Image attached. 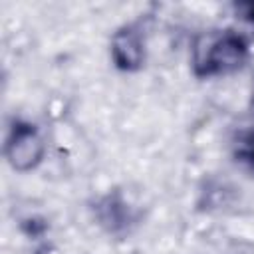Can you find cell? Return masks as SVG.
<instances>
[{"mask_svg": "<svg viewBox=\"0 0 254 254\" xmlns=\"http://www.w3.org/2000/svg\"><path fill=\"white\" fill-rule=\"evenodd\" d=\"M246 54V44L240 36L230 32H220L216 36H206L204 44L196 46L194 64L200 75H218L234 69L242 64Z\"/></svg>", "mask_w": 254, "mask_h": 254, "instance_id": "1", "label": "cell"}, {"mask_svg": "<svg viewBox=\"0 0 254 254\" xmlns=\"http://www.w3.org/2000/svg\"><path fill=\"white\" fill-rule=\"evenodd\" d=\"M113 58L115 64L123 69H133L143 62V44L133 28H125L113 38Z\"/></svg>", "mask_w": 254, "mask_h": 254, "instance_id": "3", "label": "cell"}, {"mask_svg": "<svg viewBox=\"0 0 254 254\" xmlns=\"http://www.w3.org/2000/svg\"><path fill=\"white\" fill-rule=\"evenodd\" d=\"M244 14H246V18H248V20H252V22H254V2H250V4H246V6H244Z\"/></svg>", "mask_w": 254, "mask_h": 254, "instance_id": "4", "label": "cell"}, {"mask_svg": "<svg viewBox=\"0 0 254 254\" xmlns=\"http://www.w3.org/2000/svg\"><path fill=\"white\" fill-rule=\"evenodd\" d=\"M44 155V139L30 123H16L6 139V157L16 171L34 169Z\"/></svg>", "mask_w": 254, "mask_h": 254, "instance_id": "2", "label": "cell"}]
</instances>
